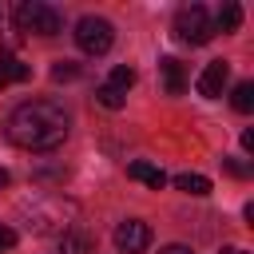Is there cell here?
Here are the masks:
<instances>
[{"instance_id":"obj_1","label":"cell","mask_w":254,"mask_h":254,"mask_svg":"<svg viewBox=\"0 0 254 254\" xmlns=\"http://www.w3.org/2000/svg\"><path fill=\"white\" fill-rule=\"evenodd\" d=\"M4 131L24 151H56L67 139V111L52 99H28L8 115Z\"/></svg>"},{"instance_id":"obj_2","label":"cell","mask_w":254,"mask_h":254,"mask_svg":"<svg viewBox=\"0 0 254 254\" xmlns=\"http://www.w3.org/2000/svg\"><path fill=\"white\" fill-rule=\"evenodd\" d=\"M12 16H16L20 32H36V36H60L64 32V16L44 0H24V4H16Z\"/></svg>"},{"instance_id":"obj_3","label":"cell","mask_w":254,"mask_h":254,"mask_svg":"<svg viewBox=\"0 0 254 254\" xmlns=\"http://www.w3.org/2000/svg\"><path fill=\"white\" fill-rule=\"evenodd\" d=\"M175 36H179L183 44H190V48L210 44V36H214V20H210V12H206L202 4H187V8H179V12H175Z\"/></svg>"},{"instance_id":"obj_4","label":"cell","mask_w":254,"mask_h":254,"mask_svg":"<svg viewBox=\"0 0 254 254\" xmlns=\"http://www.w3.org/2000/svg\"><path fill=\"white\" fill-rule=\"evenodd\" d=\"M75 44H79L87 56H103V52H111V44H115V28H111V20H103V16H83V20L75 24Z\"/></svg>"},{"instance_id":"obj_5","label":"cell","mask_w":254,"mask_h":254,"mask_svg":"<svg viewBox=\"0 0 254 254\" xmlns=\"http://www.w3.org/2000/svg\"><path fill=\"white\" fill-rule=\"evenodd\" d=\"M28 210V226L36 230V234H48V230H67L64 226V214H67V202H60V198H36V202H28L24 206Z\"/></svg>"},{"instance_id":"obj_6","label":"cell","mask_w":254,"mask_h":254,"mask_svg":"<svg viewBox=\"0 0 254 254\" xmlns=\"http://www.w3.org/2000/svg\"><path fill=\"white\" fill-rule=\"evenodd\" d=\"M115 246H119V254H143V250L151 246V226H147L143 218L119 222V226H115Z\"/></svg>"},{"instance_id":"obj_7","label":"cell","mask_w":254,"mask_h":254,"mask_svg":"<svg viewBox=\"0 0 254 254\" xmlns=\"http://www.w3.org/2000/svg\"><path fill=\"white\" fill-rule=\"evenodd\" d=\"M226 79H230V64H226V60H210V64L202 67V75H198V95L218 99L222 87H226Z\"/></svg>"},{"instance_id":"obj_8","label":"cell","mask_w":254,"mask_h":254,"mask_svg":"<svg viewBox=\"0 0 254 254\" xmlns=\"http://www.w3.org/2000/svg\"><path fill=\"white\" fill-rule=\"evenodd\" d=\"M127 179H135V183H147L151 190H163V187H167V175H163L159 167H151V163H143V159H135V163H127Z\"/></svg>"},{"instance_id":"obj_9","label":"cell","mask_w":254,"mask_h":254,"mask_svg":"<svg viewBox=\"0 0 254 254\" xmlns=\"http://www.w3.org/2000/svg\"><path fill=\"white\" fill-rule=\"evenodd\" d=\"M159 71H163V83H167V95H183L187 79H183V64L175 56H163L159 60Z\"/></svg>"},{"instance_id":"obj_10","label":"cell","mask_w":254,"mask_h":254,"mask_svg":"<svg viewBox=\"0 0 254 254\" xmlns=\"http://www.w3.org/2000/svg\"><path fill=\"white\" fill-rule=\"evenodd\" d=\"M60 254H91V234L79 226H67L60 234Z\"/></svg>"},{"instance_id":"obj_11","label":"cell","mask_w":254,"mask_h":254,"mask_svg":"<svg viewBox=\"0 0 254 254\" xmlns=\"http://www.w3.org/2000/svg\"><path fill=\"white\" fill-rule=\"evenodd\" d=\"M20 79H28V64H20L16 56H0V87L20 83Z\"/></svg>"},{"instance_id":"obj_12","label":"cell","mask_w":254,"mask_h":254,"mask_svg":"<svg viewBox=\"0 0 254 254\" xmlns=\"http://www.w3.org/2000/svg\"><path fill=\"white\" fill-rule=\"evenodd\" d=\"M175 187H179V190H187V194H210V179H206V175H190V171H187V175H179V179H175Z\"/></svg>"},{"instance_id":"obj_13","label":"cell","mask_w":254,"mask_h":254,"mask_svg":"<svg viewBox=\"0 0 254 254\" xmlns=\"http://www.w3.org/2000/svg\"><path fill=\"white\" fill-rule=\"evenodd\" d=\"M238 24H242V8H238V4H222V8H218L214 28H218V32H234Z\"/></svg>"},{"instance_id":"obj_14","label":"cell","mask_w":254,"mask_h":254,"mask_svg":"<svg viewBox=\"0 0 254 254\" xmlns=\"http://www.w3.org/2000/svg\"><path fill=\"white\" fill-rule=\"evenodd\" d=\"M95 99H99L107 111H119V107L127 103V95H123V91H115L111 83H99V87H95Z\"/></svg>"},{"instance_id":"obj_15","label":"cell","mask_w":254,"mask_h":254,"mask_svg":"<svg viewBox=\"0 0 254 254\" xmlns=\"http://www.w3.org/2000/svg\"><path fill=\"white\" fill-rule=\"evenodd\" d=\"M230 103H234V111H250L254 107V83H238L230 91Z\"/></svg>"},{"instance_id":"obj_16","label":"cell","mask_w":254,"mask_h":254,"mask_svg":"<svg viewBox=\"0 0 254 254\" xmlns=\"http://www.w3.org/2000/svg\"><path fill=\"white\" fill-rule=\"evenodd\" d=\"M107 83H111L115 91H123V95H127V87L135 83V67H127V64H119V67L111 71V79H107Z\"/></svg>"},{"instance_id":"obj_17","label":"cell","mask_w":254,"mask_h":254,"mask_svg":"<svg viewBox=\"0 0 254 254\" xmlns=\"http://www.w3.org/2000/svg\"><path fill=\"white\" fill-rule=\"evenodd\" d=\"M79 75V64H71V60H60L56 67H52V79L56 83H64V79H75Z\"/></svg>"},{"instance_id":"obj_18","label":"cell","mask_w":254,"mask_h":254,"mask_svg":"<svg viewBox=\"0 0 254 254\" xmlns=\"http://www.w3.org/2000/svg\"><path fill=\"white\" fill-rule=\"evenodd\" d=\"M222 167H226L230 175H238V179H246V175H250V167H246V163H238V159H230V155H222Z\"/></svg>"},{"instance_id":"obj_19","label":"cell","mask_w":254,"mask_h":254,"mask_svg":"<svg viewBox=\"0 0 254 254\" xmlns=\"http://www.w3.org/2000/svg\"><path fill=\"white\" fill-rule=\"evenodd\" d=\"M12 246H16V230L0 222V254H4V250H12Z\"/></svg>"},{"instance_id":"obj_20","label":"cell","mask_w":254,"mask_h":254,"mask_svg":"<svg viewBox=\"0 0 254 254\" xmlns=\"http://www.w3.org/2000/svg\"><path fill=\"white\" fill-rule=\"evenodd\" d=\"M159 254H194V250H190V246H179V242H175V246H163Z\"/></svg>"},{"instance_id":"obj_21","label":"cell","mask_w":254,"mask_h":254,"mask_svg":"<svg viewBox=\"0 0 254 254\" xmlns=\"http://www.w3.org/2000/svg\"><path fill=\"white\" fill-rule=\"evenodd\" d=\"M8 183H12V175H8V171H4V167H0V190H4V187H8Z\"/></svg>"},{"instance_id":"obj_22","label":"cell","mask_w":254,"mask_h":254,"mask_svg":"<svg viewBox=\"0 0 254 254\" xmlns=\"http://www.w3.org/2000/svg\"><path fill=\"white\" fill-rule=\"evenodd\" d=\"M222 254H246V250H238V246H226V250H222Z\"/></svg>"}]
</instances>
